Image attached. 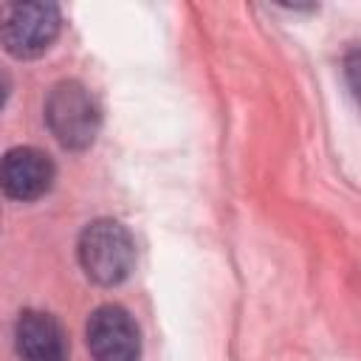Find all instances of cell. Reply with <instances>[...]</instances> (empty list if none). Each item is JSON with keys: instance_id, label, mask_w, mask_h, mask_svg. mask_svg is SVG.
<instances>
[{"instance_id": "cell-2", "label": "cell", "mask_w": 361, "mask_h": 361, "mask_svg": "<svg viewBox=\"0 0 361 361\" xmlns=\"http://www.w3.org/2000/svg\"><path fill=\"white\" fill-rule=\"evenodd\" d=\"M45 124L51 135L73 152L87 149L102 127V110L93 99V93L76 82V79H62L48 90L45 99Z\"/></svg>"}, {"instance_id": "cell-4", "label": "cell", "mask_w": 361, "mask_h": 361, "mask_svg": "<svg viewBox=\"0 0 361 361\" xmlns=\"http://www.w3.org/2000/svg\"><path fill=\"white\" fill-rule=\"evenodd\" d=\"M93 361H138L141 330L121 305H102L90 313L85 327Z\"/></svg>"}, {"instance_id": "cell-3", "label": "cell", "mask_w": 361, "mask_h": 361, "mask_svg": "<svg viewBox=\"0 0 361 361\" xmlns=\"http://www.w3.org/2000/svg\"><path fill=\"white\" fill-rule=\"evenodd\" d=\"M59 6L45 0L11 3L3 8V45L14 59H34L45 54L59 37Z\"/></svg>"}, {"instance_id": "cell-6", "label": "cell", "mask_w": 361, "mask_h": 361, "mask_svg": "<svg viewBox=\"0 0 361 361\" xmlns=\"http://www.w3.org/2000/svg\"><path fill=\"white\" fill-rule=\"evenodd\" d=\"M14 347L23 361H68V336L45 310H23L14 324Z\"/></svg>"}, {"instance_id": "cell-7", "label": "cell", "mask_w": 361, "mask_h": 361, "mask_svg": "<svg viewBox=\"0 0 361 361\" xmlns=\"http://www.w3.org/2000/svg\"><path fill=\"white\" fill-rule=\"evenodd\" d=\"M344 79H347L353 99L361 104V45H355L344 54Z\"/></svg>"}, {"instance_id": "cell-5", "label": "cell", "mask_w": 361, "mask_h": 361, "mask_svg": "<svg viewBox=\"0 0 361 361\" xmlns=\"http://www.w3.org/2000/svg\"><path fill=\"white\" fill-rule=\"evenodd\" d=\"M54 178H56V166L51 155L37 147H14L3 158L0 183L6 197L11 200H20V203L39 200L42 195L51 192Z\"/></svg>"}, {"instance_id": "cell-1", "label": "cell", "mask_w": 361, "mask_h": 361, "mask_svg": "<svg viewBox=\"0 0 361 361\" xmlns=\"http://www.w3.org/2000/svg\"><path fill=\"white\" fill-rule=\"evenodd\" d=\"M79 265L85 276L102 288L121 285L135 268V240L124 223L113 217H99L79 234Z\"/></svg>"}]
</instances>
